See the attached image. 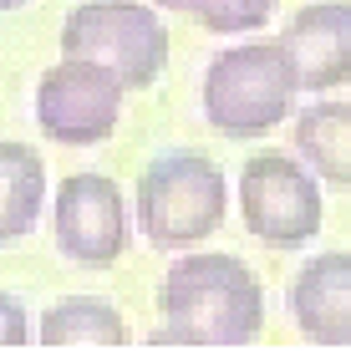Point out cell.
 <instances>
[{
    "label": "cell",
    "mask_w": 351,
    "mask_h": 351,
    "mask_svg": "<svg viewBox=\"0 0 351 351\" xmlns=\"http://www.w3.org/2000/svg\"><path fill=\"white\" fill-rule=\"evenodd\" d=\"M163 331L153 346H250L265 331V290L239 255H178L158 290Z\"/></svg>",
    "instance_id": "6da1fadb"
},
{
    "label": "cell",
    "mask_w": 351,
    "mask_h": 351,
    "mask_svg": "<svg viewBox=\"0 0 351 351\" xmlns=\"http://www.w3.org/2000/svg\"><path fill=\"white\" fill-rule=\"evenodd\" d=\"M300 92V71L285 36H260L245 46H224L204 71V117L224 138H265L290 117V102Z\"/></svg>",
    "instance_id": "7a4b0ae2"
},
{
    "label": "cell",
    "mask_w": 351,
    "mask_h": 351,
    "mask_svg": "<svg viewBox=\"0 0 351 351\" xmlns=\"http://www.w3.org/2000/svg\"><path fill=\"white\" fill-rule=\"evenodd\" d=\"M132 209L158 250H193L224 224L229 178L204 153H163L143 168Z\"/></svg>",
    "instance_id": "3957f363"
},
{
    "label": "cell",
    "mask_w": 351,
    "mask_h": 351,
    "mask_svg": "<svg viewBox=\"0 0 351 351\" xmlns=\"http://www.w3.org/2000/svg\"><path fill=\"white\" fill-rule=\"evenodd\" d=\"M62 56L112 66L123 87H153L168 66V26L143 0H87L62 21Z\"/></svg>",
    "instance_id": "277c9868"
},
{
    "label": "cell",
    "mask_w": 351,
    "mask_h": 351,
    "mask_svg": "<svg viewBox=\"0 0 351 351\" xmlns=\"http://www.w3.org/2000/svg\"><path fill=\"white\" fill-rule=\"evenodd\" d=\"M239 219L270 250H300L321 234V178L285 153H255L239 168Z\"/></svg>",
    "instance_id": "5b68a950"
},
{
    "label": "cell",
    "mask_w": 351,
    "mask_h": 351,
    "mask_svg": "<svg viewBox=\"0 0 351 351\" xmlns=\"http://www.w3.org/2000/svg\"><path fill=\"white\" fill-rule=\"evenodd\" d=\"M123 77L87 56H62L36 82V128L62 148H92L117 132L123 117Z\"/></svg>",
    "instance_id": "8992f818"
},
{
    "label": "cell",
    "mask_w": 351,
    "mask_h": 351,
    "mask_svg": "<svg viewBox=\"0 0 351 351\" xmlns=\"http://www.w3.org/2000/svg\"><path fill=\"white\" fill-rule=\"evenodd\" d=\"M51 229L56 245L71 265L87 270H107L123 260L128 250V204L123 189L107 173H71L56 184V204H51Z\"/></svg>",
    "instance_id": "52a82bcc"
},
{
    "label": "cell",
    "mask_w": 351,
    "mask_h": 351,
    "mask_svg": "<svg viewBox=\"0 0 351 351\" xmlns=\"http://www.w3.org/2000/svg\"><path fill=\"white\" fill-rule=\"evenodd\" d=\"M300 92H331L351 82V0H311L285 21Z\"/></svg>",
    "instance_id": "ba28073f"
},
{
    "label": "cell",
    "mask_w": 351,
    "mask_h": 351,
    "mask_svg": "<svg viewBox=\"0 0 351 351\" xmlns=\"http://www.w3.org/2000/svg\"><path fill=\"white\" fill-rule=\"evenodd\" d=\"M290 316L311 346H351V250H326L300 265Z\"/></svg>",
    "instance_id": "9c48e42d"
},
{
    "label": "cell",
    "mask_w": 351,
    "mask_h": 351,
    "mask_svg": "<svg viewBox=\"0 0 351 351\" xmlns=\"http://www.w3.org/2000/svg\"><path fill=\"white\" fill-rule=\"evenodd\" d=\"M290 138L321 184L351 189V102H336V97L311 102L306 112H295Z\"/></svg>",
    "instance_id": "30bf717a"
},
{
    "label": "cell",
    "mask_w": 351,
    "mask_h": 351,
    "mask_svg": "<svg viewBox=\"0 0 351 351\" xmlns=\"http://www.w3.org/2000/svg\"><path fill=\"white\" fill-rule=\"evenodd\" d=\"M46 209V163L26 143L0 138V245L26 239Z\"/></svg>",
    "instance_id": "8fae6325"
},
{
    "label": "cell",
    "mask_w": 351,
    "mask_h": 351,
    "mask_svg": "<svg viewBox=\"0 0 351 351\" xmlns=\"http://www.w3.org/2000/svg\"><path fill=\"white\" fill-rule=\"evenodd\" d=\"M36 341L41 346H128V326L112 300L71 295V300L46 306L41 326H36Z\"/></svg>",
    "instance_id": "7c38bea8"
},
{
    "label": "cell",
    "mask_w": 351,
    "mask_h": 351,
    "mask_svg": "<svg viewBox=\"0 0 351 351\" xmlns=\"http://www.w3.org/2000/svg\"><path fill=\"white\" fill-rule=\"evenodd\" d=\"M275 0H189V16L209 36H245L270 21Z\"/></svg>",
    "instance_id": "4fadbf2b"
},
{
    "label": "cell",
    "mask_w": 351,
    "mask_h": 351,
    "mask_svg": "<svg viewBox=\"0 0 351 351\" xmlns=\"http://www.w3.org/2000/svg\"><path fill=\"white\" fill-rule=\"evenodd\" d=\"M31 316H26V306H21L16 295H5L0 290V346H26L31 341Z\"/></svg>",
    "instance_id": "5bb4252c"
},
{
    "label": "cell",
    "mask_w": 351,
    "mask_h": 351,
    "mask_svg": "<svg viewBox=\"0 0 351 351\" xmlns=\"http://www.w3.org/2000/svg\"><path fill=\"white\" fill-rule=\"evenodd\" d=\"M163 10H189V0H158Z\"/></svg>",
    "instance_id": "9a60e30c"
},
{
    "label": "cell",
    "mask_w": 351,
    "mask_h": 351,
    "mask_svg": "<svg viewBox=\"0 0 351 351\" xmlns=\"http://www.w3.org/2000/svg\"><path fill=\"white\" fill-rule=\"evenodd\" d=\"M16 5H26V0H0V10H16Z\"/></svg>",
    "instance_id": "2e32d148"
}]
</instances>
